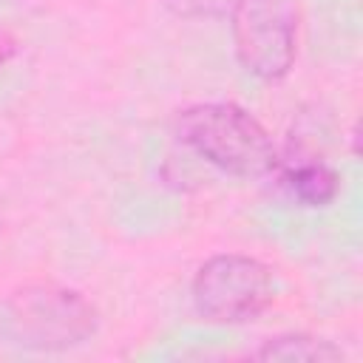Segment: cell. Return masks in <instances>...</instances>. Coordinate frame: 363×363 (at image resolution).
Segmentation results:
<instances>
[{
	"instance_id": "obj_1",
	"label": "cell",
	"mask_w": 363,
	"mask_h": 363,
	"mask_svg": "<svg viewBox=\"0 0 363 363\" xmlns=\"http://www.w3.org/2000/svg\"><path fill=\"white\" fill-rule=\"evenodd\" d=\"M176 136L207 164L230 176L261 179L278 164L269 130L235 102H199L184 108L176 116Z\"/></svg>"
},
{
	"instance_id": "obj_5",
	"label": "cell",
	"mask_w": 363,
	"mask_h": 363,
	"mask_svg": "<svg viewBox=\"0 0 363 363\" xmlns=\"http://www.w3.org/2000/svg\"><path fill=\"white\" fill-rule=\"evenodd\" d=\"M284 184L303 207H326L340 193V173L320 159L298 162L284 173Z\"/></svg>"
},
{
	"instance_id": "obj_4",
	"label": "cell",
	"mask_w": 363,
	"mask_h": 363,
	"mask_svg": "<svg viewBox=\"0 0 363 363\" xmlns=\"http://www.w3.org/2000/svg\"><path fill=\"white\" fill-rule=\"evenodd\" d=\"M230 28L238 62L258 79H284L298 54V20L289 0H235Z\"/></svg>"
},
{
	"instance_id": "obj_2",
	"label": "cell",
	"mask_w": 363,
	"mask_h": 363,
	"mask_svg": "<svg viewBox=\"0 0 363 363\" xmlns=\"http://www.w3.org/2000/svg\"><path fill=\"white\" fill-rule=\"evenodd\" d=\"M193 309L201 320L216 326H235L255 320L275 298L272 269L241 252H221L207 258L190 286Z\"/></svg>"
},
{
	"instance_id": "obj_6",
	"label": "cell",
	"mask_w": 363,
	"mask_h": 363,
	"mask_svg": "<svg viewBox=\"0 0 363 363\" xmlns=\"http://www.w3.org/2000/svg\"><path fill=\"white\" fill-rule=\"evenodd\" d=\"M255 357H261V360H295V363H326V360H343V352L332 340L292 332V335L269 337L255 352Z\"/></svg>"
},
{
	"instance_id": "obj_3",
	"label": "cell",
	"mask_w": 363,
	"mask_h": 363,
	"mask_svg": "<svg viewBox=\"0 0 363 363\" xmlns=\"http://www.w3.org/2000/svg\"><path fill=\"white\" fill-rule=\"evenodd\" d=\"M9 323L20 346L62 352L96 332V309L79 292L57 284H34L9 301Z\"/></svg>"
},
{
	"instance_id": "obj_7",
	"label": "cell",
	"mask_w": 363,
	"mask_h": 363,
	"mask_svg": "<svg viewBox=\"0 0 363 363\" xmlns=\"http://www.w3.org/2000/svg\"><path fill=\"white\" fill-rule=\"evenodd\" d=\"M167 9L184 20H210L230 14L235 0H164Z\"/></svg>"
},
{
	"instance_id": "obj_8",
	"label": "cell",
	"mask_w": 363,
	"mask_h": 363,
	"mask_svg": "<svg viewBox=\"0 0 363 363\" xmlns=\"http://www.w3.org/2000/svg\"><path fill=\"white\" fill-rule=\"evenodd\" d=\"M14 54H17V40H14V34L6 31V28H0V68H3Z\"/></svg>"
}]
</instances>
